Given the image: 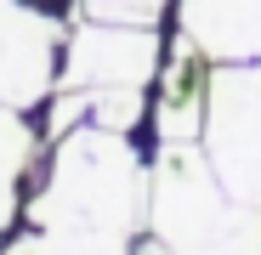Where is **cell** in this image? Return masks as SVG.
Here are the masks:
<instances>
[{
    "label": "cell",
    "instance_id": "6da1fadb",
    "mask_svg": "<svg viewBox=\"0 0 261 255\" xmlns=\"http://www.w3.org/2000/svg\"><path fill=\"white\" fill-rule=\"evenodd\" d=\"M148 221V176L125 131H68L51 176L34 193V227L51 255H125L130 233Z\"/></svg>",
    "mask_w": 261,
    "mask_h": 255
},
{
    "label": "cell",
    "instance_id": "7a4b0ae2",
    "mask_svg": "<svg viewBox=\"0 0 261 255\" xmlns=\"http://www.w3.org/2000/svg\"><path fill=\"white\" fill-rule=\"evenodd\" d=\"M204 159L239 204H261V63L210 68Z\"/></svg>",
    "mask_w": 261,
    "mask_h": 255
},
{
    "label": "cell",
    "instance_id": "3957f363",
    "mask_svg": "<svg viewBox=\"0 0 261 255\" xmlns=\"http://www.w3.org/2000/svg\"><path fill=\"white\" fill-rule=\"evenodd\" d=\"M233 204L239 199H227V187L216 182L204 148L165 142L153 176H148V227H153L159 244H170L176 255L193 249L199 238H210L216 227L233 216Z\"/></svg>",
    "mask_w": 261,
    "mask_h": 255
},
{
    "label": "cell",
    "instance_id": "277c9868",
    "mask_svg": "<svg viewBox=\"0 0 261 255\" xmlns=\"http://www.w3.org/2000/svg\"><path fill=\"white\" fill-rule=\"evenodd\" d=\"M159 68V34L153 23H102L85 17L68 34L63 85L68 91H108V85H148Z\"/></svg>",
    "mask_w": 261,
    "mask_h": 255
},
{
    "label": "cell",
    "instance_id": "5b68a950",
    "mask_svg": "<svg viewBox=\"0 0 261 255\" xmlns=\"http://www.w3.org/2000/svg\"><path fill=\"white\" fill-rule=\"evenodd\" d=\"M57 40L63 23L23 6V0H0V102L6 108H34L51 97L57 85Z\"/></svg>",
    "mask_w": 261,
    "mask_h": 255
},
{
    "label": "cell",
    "instance_id": "8992f818",
    "mask_svg": "<svg viewBox=\"0 0 261 255\" xmlns=\"http://www.w3.org/2000/svg\"><path fill=\"white\" fill-rule=\"evenodd\" d=\"M182 34L210 63H261V0H182Z\"/></svg>",
    "mask_w": 261,
    "mask_h": 255
},
{
    "label": "cell",
    "instance_id": "52a82bcc",
    "mask_svg": "<svg viewBox=\"0 0 261 255\" xmlns=\"http://www.w3.org/2000/svg\"><path fill=\"white\" fill-rule=\"evenodd\" d=\"M204 97H210V51L199 40L176 34L170 74L159 91V142H193L204 131Z\"/></svg>",
    "mask_w": 261,
    "mask_h": 255
},
{
    "label": "cell",
    "instance_id": "ba28073f",
    "mask_svg": "<svg viewBox=\"0 0 261 255\" xmlns=\"http://www.w3.org/2000/svg\"><path fill=\"white\" fill-rule=\"evenodd\" d=\"M29 159H34V131L17 119V108L0 102V233L17 216V182H23Z\"/></svg>",
    "mask_w": 261,
    "mask_h": 255
},
{
    "label": "cell",
    "instance_id": "9c48e42d",
    "mask_svg": "<svg viewBox=\"0 0 261 255\" xmlns=\"http://www.w3.org/2000/svg\"><path fill=\"white\" fill-rule=\"evenodd\" d=\"M182 255H261V204H233V216Z\"/></svg>",
    "mask_w": 261,
    "mask_h": 255
},
{
    "label": "cell",
    "instance_id": "30bf717a",
    "mask_svg": "<svg viewBox=\"0 0 261 255\" xmlns=\"http://www.w3.org/2000/svg\"><path fill=\"white\" fill-rule=\"evenodd\" d=\"M142 85H108V91H91V125L102 131H130L142 119Z\"/></svg>",
    "mask_w": 261,
    "mask_h": 255
},
{
    "label": "cell",
    "instance_id": "8fae6325",
    "mask_svg": "<svg viewBox=\"0 0 261 255\" xmlns=\"http://www.w3.org/2000/svg\"><path fill=\"white\" fill-rule=\"evenodd\" d=\"M80 12L102 23H153L165 12V0H80Z\"/></svg>",
    "mask_w": 261,
    "mask_h": 255
},
{
    "label": "cell",
    "instance_id": "7c38bea8",
    "mask_svg": "<svg viewBox=\"0 0 261 255\" xmlns=\"http://www.w3.org/2000/svg\"><path fill=\"white\" fill-rule=\"evenodd\" d=\"M85 114H91V91H68V85H63V97L51 102V125H46V131L51 136H68V125L85 119Z\"/></svg>",
    "mask_w": 261,
    "mask_h": 255
},
{
    "label": "cell",
    "instance_id": "4fadbf2b",
    "mask_svg": "<svg viewBox=\"0 0 261 255\" xmlns=\"http://www.w3.org/2000/svg\"><path fill=\"white\" fill-rule=\"evenodd\" d=\"M6 255H51V244H46V233L34 227V233H29V238H17V244H12Z\"/></svg>",
    "mask_w": 261,
    "mask_h": 255
},
{
    "label": "cell",
    "instance_id": "5bb4252c",
    "mask_svg": "<svg viewBox=\"0 0 261 255\" xmlns=\"http://www.w3.org/2000/svg\"><path fill=\"white\" fill-rule=\"evenodd\" d=\"M137 255H176V249H170V244H159V238H153V244H142Z\"/></svg>",
    "mask_w": 261,
    "mask_h": 255
}]
</instances>
